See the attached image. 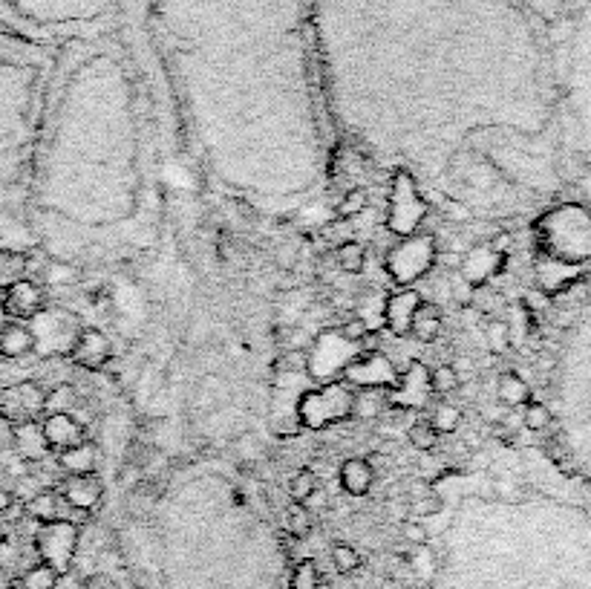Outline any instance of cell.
Wrapping results in <instances>:
<instances>
[{"instance_id": "33", "label": "cell", "mask_w": 591, "mask_h": 589, "mask_svg": "<svg viewBox=\"0 0 591 589\" xmlns=\"http://www.w3.org/2000/svg\"><path fill=\"white\" fill-rule=\"evenodd\" d=\"M315 491H318V474L312 468H297L295 474H292V480H289L292 500L295 503H306Z\"/></svg>"}, {"instance_id": "27", "label": "cell", "mask_w": 591, "mask_h": 589, "mask_svg": "<svg viewBox=\"0 0 591 589\" xmlns=\"http://www.w3.org/2000/svg\"><path fill=\"white\" fill-rule=\"evenodd\" d=\"M283 526H286V535L292 540H306L312 535V512L309 506L303 503H292L286 509V517H283Z\"/></svg>"}, {"instance_id": "21", "label": "cell", "mask_w": 591, "mask_h": 589, "mask_svg": "<svg viewBox=\"0 0 591 589\" xmlns=\"http://www.w3.org/2000/svg\"><path fill=\"white\" fill-rule=\"evenodd\" d=\"M442 307L433 304V301H421L416 315H413V327H410V335L419 341V344H433L439 333H442Z\"/></svg>"}, {"instance_id": "2", "label": "cell", "mask_w": 591, "mask_h": 589, "mask_svg": "<svg viewBox=\"0 0 591 589\" xmlns=\"http://www.w3.org/2000/svg\"><path fill=\"white\" fill-rule=\"evenodd\" d=\"M563 102L571 159L591 182V0H577L563 55Z\"/></svg>"}, {"instance_id": "13", "label": "cell", "mask_w": 591, "mask_h": 589, "mask_svg": "<svg viewBox=\"0 0 591 589\" xmlns=\"http://www.w3.org/2000/svg\"><path fill=\"white\" fill-rule=\"evenodd\" d=\"M110 356H113L110 338L101 333L99 327H84L70 350V359L81 370H101L110 361Z\"/></svg>"}, {"instance_id": "16", "label": "cell", "mask_w": 591, "mask_h": 589, "mask_svg": "<svg viewBox=\"0 0 591 589\" xmlns=\"http://www.w3.org/2000/svg\"><path fill=\"white\" fill-rule=\"evenodd\" d=\"M12 448L15 454L26 462H41L50 457V442L44 436L41 419L35 422H24V425H12Z\"/></svg>"}, {"instance_id": "43", "label": "cell", "mask_w": 591, "mask_h": 589, "mask_svg": "<svg viewBox=\"0 0 591 589\" xmlns=\"http://www.w3.org/2000/svg\"><path fill=\"white\" fill-rule=\"evenodd\" d=\"M485 338H488V347H491L493 353H502L508 347V330H505L502 321H491L488 330H485Z\"/></svg>"}, {"instance_id": "3", "label": "cell", "mask_w": 591, "mask_h": 589, "mask_svg": "<svg viewBox=\"0 0 591 589\" xmlns=\"http://www.w3.org/2000/svg\"><path fill=\"white\" fill-rule=\"evenodd\" d=\"M352 405H355V387L346 385L344 379L323 382L321 387L306 390L297 399V419L300 428L309 431H326L332 425H341L352 419Z\"/></svg>"}, {"instance_id": "12", "label": "cell", "mask_w": 591, "mask_h": 589, "mask_svg": "<svg viewBox=\"0 0 591 589\" xmlns=\"http://www.w3.org/2000/svg\"><path fill=\"white\" fill-rule=\"evenodd\" d=\"M421 301H424V298H421L419 289H413V286H398L395 292L387 295V301H384V327H387L395 338L410 335L413 315H416Z\"/></svg>"}, {"instance_id": "30", "label": "cell", "mask_w": 591, "mask_h": 589, "mask_svg": "<svg viewBox=\"0 0 591 589\" xmlns=\"http://www.w3.org/2000/svg\"><path fill=\"white\" fill-rule=\"evenodd\" d=\"M499 399L508 405V408H519L528 402V385L519 379L517 373H502L499 376Z\"/></svg>"}, {"instance_id": "14", "label": "cell", "mask_w": 591, "mask_h": 589, "mask_svg": "<svg viewBox=\"0 0 591 589\" xmlns=\"http://www.w3.org/2000/svg\"><path fill=\"white\" fill-rule=\"evenodd\" d=\"M61 497L75 512L90 514L99 509L101 497H104V483L96 471L93 474H67V480L61 486Z\"/></svg>"}, {"instance_id": "47", "label": "cell", "mask_w": 591, "mask_h": 589, "mask_svg": "<svg viewBox=\"0 0 591 589\" xmlns=\"http://www.w3.org/2000/svg\"><path fill=\"white\" fill-rule=\"evenodd\" d=\"M12 503H15V497H12L6 488H0V514L9 512V509H12Z\"/></svg>"}, {"instance_id": "48", "label": "cell", "mask_w": 591, "mask_h": 589, "mask_svg": "<svg viewBox=\"0 0 591 589\" xmlns=\"http://www.w3.org/2000/svg\"><path fill=\"white\" fill-rule=\"evenodd\" d=\"M306 503H312V506H326V494H323L321 488H318V491H315V494H312Z\"/></svg>"}, {"instance_id": "22", "label": "cell", "mask_w": 591, "mask_h": 589, "mask_svg": "<svg viewBox=\"0 0 591 589\" xmlns=\"http://www.w3.org/2000/svg\"><path fill=\"white\" fill-rule=\"evenodd\" d=\"M64 509H67V500L61 497V491H52V488L38 491V494L26 503V512H29L32 520H38V523L67 520V517H64Z\"/></svg>"}, {"instance_id": "35", "label": "cell", "mask_w": 591, "mask_h": 589, "mask_svg": "<svg viewBox=\"0 0 591 589\" xmlns=\"http://www.w3.org/2000/svg\"><path fill=\"white\" fill-rule=\"evenodd\" d=\"M332 564H335V569L341 575H352V572H358L364 566V558H361V552L352 543H335L332 546Z\"/></svg>"}, {"instance_id": "41", "label": "cell", "mask_w": 591, "mask_h": 589, "mask_svg": "<svg viewBox=\"0 0 591 589\" xmlns=\"http://www.w3.org/2000/svg\"><path fill=\"white\" fill-rule=\"evenodd\" d=\"M297 260H300V252H297V246H292V243H283V246L274 249V266L280 272H292L297 266Z\"/></svg>"}, {"instance_id": "28", "label": "cell", "mask_w": 591, "mask_h": 589, "mask_svg": "<svg viewBox=\"0 0 591 589\" xmlns=\"http://www.w3.org/2000/svg\"><path fill=\"white\" fill-rule=\"evenodd\" d=\"M427 385H430V393H436V396H450L462 387V376H459L456 367L439 364L427 373Z\"/></svg>"}, {"instance_id": "32", "label": "cell", "mask_w": 591, "mask_h": 589, "mask_svg": "<svg viewBox=\"0 0 591 589\" xmlns=\"http://www.w3.org/2000/svg\"><path fill=\"white\" fill-rule=\"evenodd\" d=\"M321 587V569L312 558H303L297 561L295 569H292V578H289V589H318Z\"/></svg>"}, {"instance_id": "29", "label": "cell", "mask_w": 591, "mask_h": 589, "mask_svg": "<svg viewBox=\"0 0 591 589\" xmlns=\"http://www.w3.org/2000/svg\"><path fill=\"white\" fill-rule=\"evenodd\" d=\"M78 281V269L64 263V260H55L50 257L47 266L41 269V275L35 278V283H44V286H61V283H75Z\"/></svg>"}, {"instance_id": "25", "label": "cell", "mask_w": 591, "mask_h": 589, "mask_svg": "<svg viewBox=\"0 0 591 589\" xmlns=\"http://www.w3.org/2000/svg\"><path fill=\"white\" fill-rule=\"evenodd\" d=\"M335 263H338V269H344L346 275L364 272V266H367V246L358 243V240H346V243H341L335 249Z\"/></svg>"}, {"instance_id": "38", "label": "cell", "mask_w": 591, "mask_h": 589, "mask_svg": "<svg viewBox=\"0 0 591 589\" xmlns=\"http://www.w3.org/2000/svg\"><path fill=\"white\" fill-rule=\"evenodd\" d=\"M367 205H370V194L364 188H349L344 194V200L338 203V217L341 220H352V217L364 214Z\"/></svg>"}, {"instance_id": "40", "label": "cell", "mask_w": 591, "mask_h": 589, "mask_svg": "<svg viewBox=\"0 0 591 589\" xmlns=\"http://www.w3.org/2000/svg\"><path fill=\"white\" fill-rule=\"evenodd\" d=\"M338 333H341V338H346V341H352V344H361L364 347V341L370 338V330H367V324L358 318V315H352V318H346L344 324L338 327Z\"/></svg>"}, {"instance_id": "42", "label": "cell", "mask_w": 591, "mask_h": 589, "mask_svg": "<svg viewBox=\"0 0 591 589\" xmlns=\"http://www.w3.org/2000/svg\"><path fill=\"white\" fill-rule=\"evenodd\" d=\"M548 422H551L548 405L534 402V405H528V408H525V425H528L531 431H542V428H548Z\"/></svg>"}, {"instance_id": "49", "label": "cell", "mask_w": 591, "mask_h": 589, "mask_svg": "<svg viewBox=\"0 0 591 589\" xmlns=\"http://www.w3.org/2000/svg\"><path fill=\"white\" fill-rule=\"evenodd\" d=\"M6 321H9V318H6V312H3V292H0V330H3Z\"/></svg>"}, {"instance_id": "31", "label": "cell", "mask_w": 591, "mask_h": 589, "mask_svg": "<svg viewBox=\"0 0 591 589\" xmlns=\"http://www.w3.org/2000/svg\"><path fill=\"white\" fill-rule=\"evenodd\" d=\"M407 439H410V445L421 451V454H427V451H433L436 448V442H439V431L430 425V419H416L410 428H407Z\"/></svg>"}, {"instance_id": "15", "label": "cell", "mask_w": 591, "mask_h": 589, "mask_svg": "<svg viewBox=\"0 0 591 589\" xmlns=\"http://www.w3.org/2000/svg\"><path fill=\"white\" fill-rule=\"evenodd\" d=\"M41 428H44V436H47L52 451H67V448H75L87 439L84 425L75 419L73 413H47Z\"/></svg>"}, {"instance_id": "17", "label": "cell", "mask_w": 591, "mask_h": 589, "mask_svg": "<svg viewBox=\"0 0 591 589\" xmlns=\"http://www.w3.org/2000/svg\"><path fill=\"white\" fill-rule=\"evenodd\" d=\"M502 263H505V257L493 252L491 246H476V249H470L468 255L462 257V269L459 272H462V278L470 286H482L491 275H496L502 269Z\"/></svg>"}, {"instance_id": "24", "label": "cell", "mask_w": 591, "mask_h": 589, "mask_svg": "<svg viewBox=\"0 0 591 589\" xmlns=\"http://www.w3.org/2000/svg\"><path fill=\"white\" fill-rule=\"evenodd\" d=\"M384 301H387V292H364V298L358 301L355 315L367 324L370 333H378L384 327Z\"/></svg>"}, {"instance_id": "7", "label": "cell", "mask_w": 591, "mask_h": 589, "mask_svg": "<svg viewBox=\"0 0 591 589\" xmlns=\"http://www.w3.org/2000/svg\"><path fill=\"white\" fill-rule=\"evenodd\" d=\"M78 538H81L78 523H73V520H52V523H41V529L35 535V549H38L44 564H50L58 575H67L70 566H73Z\"/></svg>"}, {"instance_id": "39", "label": "cell", "mask_w": 591, "mask_h": 589, "mask_svg": "<svg viewBox=\"0 0 591 589\" xmlns=\"http://www.w3.org/2000/svg\"><path fill=\"white\" fill-rule=\"evenodd\" d=\"M306 364H309L306 350H286L274 359V370L277 373H295V370H306Z\"/></svg>"}, {"instance_id": "11", "label": "cell", "mask_w": 591, "mask_h": 589, "mask_svg": "<svg viewBox=\"0 0 591 589\" xmlns=\"http://www.w3.org/2000/svg\"><path fill=\"white\" fill-rule=\"evenodd\" d=\"M47 307L44 298V286L35 283L32 278H21L18 283L3 289V312L9 321H24L29 324L41 309Z\"/></svg>"}, {"instance_id": "37", "label": "cell", "mask_w": 591, "mask_h": 589, "mask_svg": "<svg viewBox=\"0 0 591 589\" xmlns=\"http://www.w3.org/2000/svg\"><path fill=\"white\" fill-rule=\"evenodd\" d=\"M58 578H61V575H58L50 564L41 561V564H35L32 569H26L21 584H24V589H55L58 587Z\"/></svg>"}, {"instance_id": "9", "label": "cell", "mask_w": 591, "mask_h": 589, "mask_svg": "<svg viewBox=\"0 0 591 589\" xmlns=\"http://www.w3.org/2000/svg\"><path fill=\"white\" fill-rule=\"evenodd\" d=\"M0 3L29 21H75L81 15L99 12L107 0H0Z\"/></svg>"}, {"instance_id": "6", "label": "cell", "mask_w": 591, "mask_h": 589, "mask_svg": "<svg viewBox=\"0 0 591 589\" xmlns=\"http://www.w3.org/2000/svg\"><path fill=\"white\" fill-rule=\"evenodd\" d=\"M29 330L35 335V350L41 356H70L75 338L84 330V324L73 312L44 307L29 321Z\"/></svg>"}, {"instance_id": "46", "label": "cell", "mask_w": 591, "mask_h": 589, "mask_svg": "<svg viewBox=\"0 0 591 589\" xmlns=\"http://www.w3.org/2000/svg\"><path fill=\"white\" fill-rule=\"evenodd\" d=\"M488 246H491L493 252H499V255H505V252L511 249V234H496V237H493V240H491V243H488Z\"/></svg>"}, {"instance_id": "18", "label": "cell", "mask_w": 591, "mask_h": 589, "mask_svg": "<svg viewBox=\"0 0 591 589\" xmlns=\"http://www.w3.org/2000/svg\"><path fill=\"white\" fill-rule=\"evenodd\" d=\"M338 480H341V488H344L346 494H352V497H364V494H370L372 483H375V468H372L370 460L349 457V460L341 462Z\"/></svg>"}, {"instance_id": "26", "label": "cell", "mask_w": 591, "mask_h": 589, "mask_svg": "<svg viewBox=\"0 0 591 589\" xmlns=\"http://www.w3.org/2000/svg\"><path fill=\"white\" fill-rule=\"evenodd\" d=\"M26 278V252L21 249H0V292L12 283Z\"/></svg>"}, {"instance_id": "4", "label": "cell", "mask_w": 591, "mask_h": 589, "mask_svg": "<svg viewBox=\"0 0 591 589\" xmlns=\"http://www.w3.org/2000/svg\"><path fill=\"white\" fill-rule=\"evenodd\" d=\"M433 263H436V237L419 234V231L410 237H401L384 257L387 275L398 286H413L421 281L433 269Z\"/></svg>"}, {"instance_id": "44", "label": "cell", "mask_w": 591, "mask_h": 589, "mask_svg": "<svg viewBox=\"0 0 591 589\" xmlns=\"http://www.w3.org/2000/svg\"><path fill=\"white\" fill-rule=\"evenodd\" d=\"M439 512H442V497H439V494H433V491H430V494H424L419 503L413 506V514H416V517H433V514H439Z\"/></svg>"}, {"instance_id": "10", "label": "cell", "mask_w": 591, "mask_h": 589, "mask_svg": "<svg viewBox=\"0 0 591 589\" xmlns=\"http://www.w3.org/2000/svg\"><path fill=\"white\" fill-rule=\"evenodd\" d=\"M44 402H47V390L35 382H21V385L0 390V419L12 428V425H24L35 422L44 416Z\"/></svg>"}, {"instance_id": "5", "label": "cell", "mask_w": 591, "mask_h": 589, "mask_svg": "<svg viewBox=\"0 0 591 589\" xmlns=\"http://www.w3.org/2000/svg\"><path fill=\"white\" fill-rule=\"evenodd\" d=\"M427 217V203L419 194L416 180L407 171H395L387 205V231L395 237H410L421 229Z\"/></svg>"}, {"instance_id": "8", "label": "cell", "mask_w": 591, "mask_h": 589, "mask_svg": "<svg viewBox=\"0 0 591 589\" xmlns=\"http://www.w3.org/2000/svg\"><path fill=\"white\" fill-rule=\"evenodd\" d=\"M341 379H344L346 385L355 387V390L375 387V390H390L393 393L401 376H398V370L393 367V361L384 359L378 350H364V353H358L341 370Z\"/></svg>"}, {"instance_id": "20", "label": "cell", "mask_w": 591, "mask_h": 589, "mask_svg": "<svg viewBox=\"0 0 591 589\" xmlns=\"http://www.w3.org/2000/svg\"><path fill=\"white\" fill-rule=\"evenodd\" d=\"M99 445L84 439L81 445L75 448H67V451H58V465L61 471L67 474H93L99 468Z\"/></svg>"}, {"instance_id": "50", "label": "cell", "mask_w": 591, "mask_h": 589, "mask_svg": "<svg viewBox=\"0 0 591 589\" xmlns=\"http://www.w3.org/2000/svg\"><path fill=\"white\" fill-rule=\"evenodd\" d=\"M534 3H537V0H534Z\"/></svg>"}, {"instance_id": "23", "label": "cell", "mask_w": 591, "mask_h": 589, "mask_svg": "<svg viewBox=\"0 0 591 589\" xmlns=\"http://www.w3.org/2000/svg\"><path fill=\"white\" fill-rule=\"evenodd\" d=\"M384 410H390V390H375V387H361L355 390V405L352 416L358 419H375Z\"/></svg>"}, {"instance_id": "19", "label": "cell", "mask_w": 591, "mask_h": 589, "mask_svg": "<svg viewBox=\"0 0 591 589\" xmlns=\"http://www.w3.org/2000/svg\"><path fill=\"white\" fill-rule=\"evenodd\" d=\"M35 350V335L24 321H6L0 330V356L6 359H24Z\"/></svg>"}, {"instance_id": "34", "label": "cell", "mask_w": 591, "mask_h": 589, "mask_svg": "<svg viewBox=\"0 0 591 589\" xmlns=\"http://www.w3.org/2000/svg\"><path fill=\"white\" fill-rule=\"evenodd\" d=\"M75 405H78V393L73 385L52 387L47 393V402H44V416L47 413H73Z\"/></svg>"}, {"instance_id": "1", "label": "cell", "mask_w": 591, "mask_h": 589, "mask_svg": "<svg viewBox=\"0 0 591 589\" xmlns=\"http://www.w3.org/2000/svg\"><path fill=\"white\" fill-rule=\"evenodd\" d=\"M554 408H548L557 428L560 457L554 460L574 474L591 494V309H586L560 344L554 361Z\"/></svg>"}, {"instance_id": "36", "label": "cell", "mask_w": 591, "mask_h": 589, "mask_svg": "<svg viewBox=\"0 0 591 589\" xmlns=\"http://www.w3.org/2000/svg\"><path fill=\"white\" fill-rule=\"evenodd\" d=\"M430 425H433L439 434H453V431L462 425V410L456 408V405H450V402H439V405L433 408Z\"/></svg>"}, {"instance_id": "45", "label": "cell", "mask_w": 591, "mask_h": 589, "mask_svg": "<svg viewBox=\"0 0 591 589\" xmlns=\"http://www.w3.org/2000/svg\"><path fill=\"white\" fill-rule=\"evenodd\" d=\"M401 535H404V540H407V543H413V546H424V543L430 540L427 529L421 526L419 520H407V523L401 526Z\"/></svg>"}]
</instances>
